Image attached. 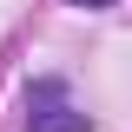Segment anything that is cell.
<instances>
[{"label": "cell", "instance_id": "6da1fadb", "mask_svg": "<svg viewBox=\"0 0 132 132\" xmlns=\"http://www.w3.org/2000/svg\"><path fill=\"white\" fill-rule=\"evenodd\" d=\"M27 132H93V112H79V106H46V112H33Z\"/></svg>", "mask_w": 132, "mask_h": 132}, {"label": "cell", "instance_id": "7a4b0ae2", "mask_svg": "<svg viewBox=\"0 0 132 132\" xmlns=\"http://www.w3.org/2000/svg\"><path fill=\"white\" fill-rule=\"evenodd\" d=\"M73 7H119V0H73Z\"/></svg>", "mask_w": 132, "mask_h": 132}]
</instances>
